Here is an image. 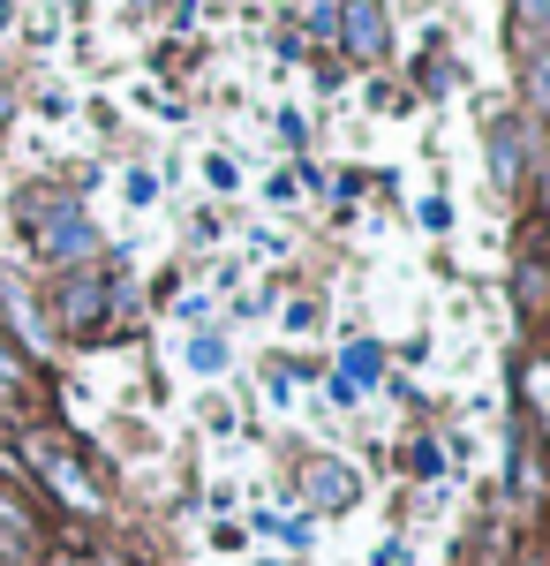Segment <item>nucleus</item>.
Wrapping results in <instances>:
<instances>
[{
	"instance_id": "nucleus-1",
	"label": "nucleus",
	"mask_w": 550,
	"mask_h": 566,
	"mask_svg": "<svg viewBox=\"0 0 550 566\" xmlns=\"http://www.w3.org/2000/svg\"><path fill=\"white\" fill-rule=\"evenodd\" d=\"M339 31H347V45H355V53H378V45H384V8H378V0H347Z\"/></svg>"
},
{
	"instance_id": "nucleus-2",
	"label": "nucleus",
	"mask_w": 550,
	"mask_h": 566,
	"mask_svg": "<svg viewBox=\"0 0 550 566\" xmlns=\"http://www.w3.org/2000/svg\"><path fill=\"white\" fill-rule=\"evenodd\" d=\"M39 242H45V258H76V250H91V227L76 212H53V227H45Z\"/></svg>"
},
{
	"instance_id": "nucleus-3",
	"label": "nucleus",
	"mask_w": 550,
	"mask_h": 566,
	"mask_svg": "<svg viewBox=\"0 0 550 566\" xmlns=\"http://www.w3.org/2000/svg\"><path fill=\"white\" fill-rule=\"evenodd\" d=\"M39 469H45V483H53V491H61L68 506H98V491H91V483L76 476V469H68L61 453H39Z\"/></svg>"
},
{
	"instance_id": "nucleus-4",
	"label": "nucleus",
	"mask_w": 550,
	"mask_h": 566,
	"mask_svg": "<svg viewBox=\"0 0 550 566\" xmlns=\"http://www.w3.org/2000/svg\"><path fill=\"white\" fill-rule=\"evenodd\" d=\"M317 491H325V506H355V476L347 469H317Z\"/></svg>"
},
{
	"instance_id": "nucleus-5",
	"label": "nucleus",
	"mask_w": 550,
	"mask_h": 566,
	"mask_svg": "<svg viewBox=\"0 0 550 566\" xmlns=\"http://www.w3.org/2000/svg\"><path fill=\"white\" fill-rule=\"evenodd\" d=\"M189 363H197V370H219V363H226V340H212V333L189 340Z\"/></svg>"
},
{
	"instance_id": "nucleus-6",
	"label": "nucleus",
	"mask_w": 550,
	"mask_h": 566,
	"mask_svg": "<svg viewBox=\"0 0 550 566\" xmlns=\"http://www.w3.org/2000/svg\"><path fill=\"white\" fill-rule=\"evenodd\" d=\"M0 536H8V544H15V552H23V544H31V528H23V514H15V506H0Z\"/></svg>"
},
{
	"instance_id": "nucleus-7",
	"label": "nucleus",
	"mask_w": 550,
	"mask_h": 566,
	"mask_svg": "<svg viewBox=\"0 0 550 566\" xmlns=\"http://www.w3.org/2000/svg\"><path fill=\"white\" fill-rule=\"evenodd\" d=\"M15 386H23V370H15V355L0 348V400H8V392H15Z\"/></svg>"
},
{
	"instance_id": "nucleus-8",
	"label": "nucleus",
	"mask_w": 550,
	"mask_h": 566,
	"mask_svg": "<svg viewBox=\"0 0 550 566\" xmlns=\"http://www.w3.org/2000/svg\"><path fill=\"white\" fill-rule=\"evenodd\" d=\"M370 566H408V544H378V559Z\"/></svg>"
},
{
	"instance_id": "nucleus-9",
	"label": "nucleus",
	"mask_w": 550,
	"mask_h": 566,
	"mask_svg": "<svg viewBox=\"0 0 550 566\" xmlns=\"http://www.w3.org/2000/svg\"><path fill=\"white\" fill-rule=\"evenodd\" d=\"M543 8H550V0H520V15H543Z\"/></svg>"
},
{
	"instance_id": "nucleus-10",
	"label": "nucleus",
	"mask_w": 550,
	"mask_h": 566,
	"mask_svg": "<svg viewBox=\"0 0 550 566\" xmlns=\"http://www.w3.org/2000/svg\"><path fill=\"white\" fill-rule=\"evenodd\" d=\"M543 423H550V416H543Z\"/></svg>"
}]
</instances>
